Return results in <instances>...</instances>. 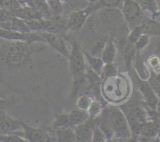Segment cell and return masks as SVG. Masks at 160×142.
Returning a JSON list of instances; mask_svg holds the SVG:
<instances>
[{"instance_id":"6da1fadb","label":"cell","mask_w":160,"mask_h":142,"mask_svg":"<svg viewBox=\"0 0 160 142\" xmlns=\"http://www.w3.org/2000/svg\"><path fill=\"white\" fill-rule=\"evenodd\" d=\"M131 91V83L123 74L117 73L102 80L100 94L107 102L113 105L123 104L128 99Z\"/></svg>"},{"instance_id":"7a4b0ae2","label":"cell","mask_w":160,"mask_h":142,"mask_svg":"<svg viewBox=\"0 0 160 142\" xmlns=\"http://www.w3.org/2000/svg\"><path fill=\"white\" fill-rule=\"evenodd\" d=\"M32 54L30 45L21 41H8L2 45V62L9 66H17L26 62Z\"/></svg>"},{"instance_id":"3957f363","label":"cell","mask_w":160,"mask_h":142,"mask_svg":"<svg viewBox=\"0 0 160 142\" xmlns=\"http://www.w3.org/2000/svg\"><path fill=\"white\" fill-rule=\"evenodd\" d=\"M128 120L132 137L139 135L141 125L148 121L147 110L137 99L130 100L123 103L120 108Z\"/></svg>"},{"instance_id":"277c9868","label":"cell","mask_w":160,"mask_h":142,"mask_svg":"<svg viewBox=\"0 0 160 142\" xmlns=\"http://www.w3.org/2000/svg\"><path fill=\"white\" fill-rule=\"evenodd\" d=\"M106 117L117 138H130L132 137L126 116L120 108L110 107L102 112Z\"/></svg>"},{"instance_id":"5b68a950","label":"cell","mask_w":160,"mask_h":142,"mask_svg":"<svg viewBox=\"0 0 160 142\" xmlns=\"http://www.w3.org/2000/svg\"><path fill=\"white\" fill-rule=\"evenodd\" d=\"M65 39H67L71 45V50L69 52V56L67 57L70 73L73 75V77L82 76L85 73L86 69L85 58L82 49L79 46L74 37L67 36Z\"/></svg>"},{"instance_id":"8992f818","label":"cell","mask_w":160,"mask_h":142,"mask_svg":"<svg viewBox=\"0 0 160 142\" xmlns=\"http://www.w3.org/2000/svg\"><path fill=\"white\" fill-rule=\"evenodd\" d=\"M122 14L124 20L129 26L130 29L141 24L144 19V11L134 0H124L122 6Z\"/></svg>"},{"instance_id":"52a82bcc","label":"cell","mask_w":160,"mask_h":142,"mask_svg":"<svg viewBox=\"0 0 160 142\" xmlns=\"http://www.w3.org/2000/svg\"><path fill=\"white\" fill-rule=\"evenodd\" d=\"M97 10L98 9L92 1L89 2V4L87 7L71 12L69 18L67 20V30L79 31L85 24L88 17Z\"/></svg>"},{"instance_id":"ba28073f","label":"cell","mask_w":160,"mask_h":142,"mask_svg":"<svg viewBox=\"0 0 160 142\" xmlns=\"http://www.w3.org/2000/svg\"><path fill=\"white\" fill-rule=\"evenodd\" d=\"M0 37L7 41H21V42H26L30 45L34 42H45V39L40 34L34 31H31L28 33H20L0 28Z\"/></svg>"},{"instance_id":"9c48e42d","label":"cell","mask_w":160,"mask_h":142,"mask_svg":"<svg viewBox=\"0 0 160 142\" xmlns=\"http://www.w3.org/2000/svg\"><path fill=\"white\" fill-rule=\"evenodd\" d=\"M23 135L28 142H53V139L47 131L40 128L34 127L20 121Z\"/></svg>"},{"instance_id":"30bf717a","label":"cell","mask_w":160,"mask_h":142,"mask_svg":"<svg viewBox=\"0 0 160 142\" xmlns=\"http://www.w3.org/2000/svg\"><path fill=\"white\" fill-rule=\"evenodd\" d=\"M98 124V119H88L84 123L73 127L76 141L92 142L93 130Z\"/></svg>"},{"instance_id":"8fae6325","label":"cell","mask_w":160,"mask_h":142,"mask_svg":"<svg viewBox=\"0 0 160 142\" xmlns=\"http://www.w3.org/2000/svg\"><path fill=\"white\" fill-rule=\"evenodd\" d=\"M40 34L44 39L45 42L48 43L52 48H54L56 51L63 56L67 59L69 56L70 51L68 50L66 44L65 38L63 35L60 34H53V33L48 32H37Z\"/></svg>"},{"instance_id":"7c38bea8","label":"cell","mask_w":160,"mask_h":142,"mask_svg":"<svg viewBox=\"0 0 160 142\" xmlns=\"http://www.w3.org/2000/svg\"><path fill=\"white\" fill-rule=\"evenodd\" d=\"M138 90L143 96L144 101L150 109L159 112V95L152 90L147 81H141L138 83Z\"/></svg>"},{"instance_id":"4fadbf2b","label":"cell","mask_w":160,"mask_h":142,"mask_svg":"<svg viewBox=\"0 0 160 142\" xmlns=\"http://www.w3.org/2000/svg\"><path fill=\"white\" fill-rule=\"evenodd\" d=\"M20 129H22L20 121L9 116L6 110L0 112V134H15Z\"/></svg>"},{"instance_id":"5bb4252c","label":"cell","mask_w":160,"mask_h":142,"mask_svg":"<svg viewBox=\"0 0 160 142\" xmlns=\"http://www.w3.org/2000/svg\"><path fill=\"white\" fill-rule=\"evenodd\" d=\"M136 54H137V51H136L134 44L125 38L122 45V55H123L125 66L128 71L131 70V65L135 59Z\"/></svg>"},{"instance_id":"9a60e30c","label":"cell","mask_w":160,"mask_h":142,"mask_svg":"<svg viewBox=\"0 0 160 142\" xmlns=\"http://www.w3.org/2000/svg\"><path fill=\"white\" fill-rule=\"evenodd\" d=\"M12 13L14 17L23 20H31L42 18V14L38 9L30 6H21Z\"/></svg>"},{"instance_id":"2e32d148","label":"cell","mask_w":160,"mask_h":142,"mask_svg":"<svg viewBox=\"0 0 160 142\" xmlns=\"http://www.w3.org/2000/svg\"><path fill=\"white\" fill-rule=\"evenodd\" d=\"M117 53V48L116 45L115 38L113 36H109L107 43L102 53L101 59L105 63L113 62Z\"/></svg>"},{"instance_id":"e0dca14e","label":"cell","mask_w":160,"mask_h":142,"mask_svg":"<svg viewBox=\"0 0 160 142\" xmlns=\"http://www.w3.org/2000/svg\"><path fill=\"white\" fill-rule=\"evenodd\" d=\"M159 130V123L154 121H146L141 125L139 135L147 137H156Z\"/></svg>"},{"instance_id":"ac0fdd59","label":"cell","mask_w":160,"mask_h":142,"mask_svg":"<svg viewBox=\"0 0 160 142\" xmlns=\"http://www.w3.org/2000/svg\"><path fill=\"white\" fill-rule=\"evenodd\" d=\"M83 53H84V58L88 62L89 67L95 72L96 74H98L100 76V74L102 73V70L103 68L105 62H103L102 59L100 57H96V56H93L89 53V51H86V50L82 49Z\"/></svg>"},{"instance_id":"d6986e66","label":"cell","mask_w":160,"mask_h":142,"mask_svg":"<svg viewBox=\"0 0 160 142\" xmlns=\"http://www.w3.org/2000/svg\"><path fill=\"white\" fill-rule=\"evenodd\" d=\"M68 115L72 128L84 123V122H85L86 120L89 119L87 112L81 110L79 109H73V110L70 111V112H68Z\"/></svg>"},{"instance_id":"ffe728a7","label":"cell","mask_w":160,"mask_h":142,"mask_svg":"<svg viewBox=\"0 0 160 142\" xmlns=\"http://www.w3.org/2000/svg\"><path fill=\"white\" fill-rule=\"evenodd\" d=\"M63 7V11H70L71 12L80 10L87 7L89 4L88 0H59Z\"/></svg>"},{"instance_id":"44dd1931","label":"cell","mask_w":160,"mask_h":142,"mask_svg":"<svg viewBox=\"0 0 160 142\" xmlns=\"http://www.w3.org/2000/svg\"><path fill=\"white\" fill-rule=\"evenodd\" d=\"M55 130L58 142H71L76 140L73 128L58 127L55 128Z\"/></svg>"},{"instance_id":"7402d4cb","label":"cell","mask_w":160,"mask_h":142,"mask_svg":"<svg viewBox=\"0 0 160 142\" xmlns=\"http://www.w3.org/2000/svg\"><path fill=\"white\" fill-rule=\"evenodd\" d=\"M141 23L144 27V34H148L149 36L159 35V23L155 20V19L144 17Z\"/></svg>"},{"instance_id":"603a6c76","label":"cell","mask_w":160,"mask_h":142,"mask_svg":"<svg viewBox=\"0 0 160 142\" xmlns=\"http://www.w3.org/2000/svg\"><path fill=\"white\" fill-rule=\"evenodd\" d=\"M136 2L143 11H148L154 17H159V3L156 0H138Z\"/></svg>"},{"instance_id":"cb8c5ba5","label":"cell","mask_w":160,"mask_h":142,"mask_svg":"<svg viewBox=\"0 0 160 142\" xmlns=\"http://www.w3.org/2000/svg\"><path fill=\"white\" fill-rule=\"evenodd\" d=\"M103 112V106L101 101L92 100L87 110L89 119H98Z\"/></svg>"},{"instance_id":"d4e9b609","label":"cell","mask_w":160,"mask_h":142,"mask_svg":"<svg viewBox=\"0 0 160 142\" xmlns=\"http://www.w3.org/2000/svg\"><path fill=\"white\" fill-rule=\"evenodd\" d=\"M98 10L103 7H112L122 9L124 0H93Z\"/></svg>"},{"instance_id":"484cf974","label":"cell","mask_w":160,"mask_h":142,"mask_svg":"<svg viewBox=\"0 0 160 142\" xmlns=\"http://www.w3.org/2000/svg\"><path fill=\"white\" fill-rule=\"evenodd\" d=\"M52 126L54 127V129L58 127L72 128L70 122V119H69L68 112H62V113H59L56 115Z\"/></svg>"},{"instance_id":"4316f807","label":"cell","mask_w":160,"mask_h":142,"mask_svg":"<svg viewBox=\"0 0 160 142\" xmlns=\"http://www.w3.org/2000/svg\"><path fill=\"white\" fill-rule=\"evenodd\" d=\"M109 37H100L98 38L95 44L93 45L92 48L90 50V54L93 56H96V57L101 58L102 53L103 49H104L105 46H106V43Z\"/></svg>"},{"instance_id":"83f0119b","label":"cell","mask_w":160,"mask_h":142,"mask_svg":"<svg viewBox=\"0 0 160 142\" xmlns=\"http://www.w3.org/2000/svg\"><path fill=\"white\" fill-rule=\"evenodd\" d=\"M118 73V68L117 65L115 62H109V63H105L103 66V68L102 70V73L100 74L101 79L109 77V76H114Z\"/></svg>"},{"instance_id":"f1b7e54d","label":"cell","mask_w":160,"mask_h":142,"mask_svg":"<svg viewBox=\"0 0 160 142\" xmlns=\"http://www.w3.org/2000/svg\"><path fill=\"white\" fill-rule=\"evenodd\" d=\"M92 101V98L91 95H87V94H83V95H79L77 99V107L81 110L86 111L87 112L89 105Z\"/></svg>"},{"instance_id":"f546056e","label":"cell","mask_w":160,"mask_h":142,"mask_svg":"<svg viewBox=\"0 0 160 142\" xmlns=\"http://www.w3.org/2000/svg\"><path fill=\"white\" fill-rule=\"evenodd\" d=\"M21 7L18 0H0V9L12 12Z\"/></svg>"},{"instance_id":"4dcf8cb0","label":"cell","mask_w":160,"mask_h":142,"mask_svg":"<svg viewBox=\"0 0 160 142\" xmlns=\"http://www.w3.org/2000/svg\"><path fill=\"white\" fill-rule=\"evenodd\" d=\"M149 72H150V76H149V79L148 80L147 82L148 83L150 87L152 88V90L154 91L158 95H159V88H160L159 73H156V72H154L150 68H149Z\"/></svg>"},{"instance_id":"1f68e13d","label":"cell","mask_w":160,"mask_h":142,"mask_svg":"<svg viewBox=\"0 0 160 142\" xmlns=\"http://www.w3.org/2000/svg\"><path fill=\"white\" fill-rule=\"evenodd\" d=\"M143 34H144V27L143 25L141 23V24L138 25V26L131 29V31H130L129 34H128L127 39L129 40L131 42H132V43L134 44L136 42V41L139 38V37Z\"/></svg>"},{"instance_id":"d6a6232c","label":"cell","mask_w":160,"mask_h":142,"mask_svg":"<svg viewBox=\"0 0 160 142\" xmlns=\"http://www.w3.org/2000/svg\"><path fill=\"white\" fill-rule=\"evenodd\" d=\"M50 10L56 15H61L63 12V7L59 0H45Z\"/></svg>"},{"instance_id":"836d02e7","label":"cell","mask_w":160,"mask_h":142,"mask_svg":"<svg viewBox=\"0 0 160 142\" xmlns=\"http://www.w3.org/2000/svg\"><path fill=\"white\" fill-rule=\"evenodd\" d=\"M149 42L150 36L148 35V34H142V35L139 37V38L136 41L135 43H134V46H135L137 53H139L142 50H143L144 48L149 44Z\"/></svg>"},{"instance_id":"e575fe53","label":"cell","mask_w":160,"mask_h":142,"mask_svg":"<svg viewBox=\"0 0 160 142\" xmlns=\"http://www.w3.org/2000/svg\"><path fill=\"white\" fill-rule=\"evenodd\" d=\"M0 142H28L15 134H0Z\"/></svg>"},{"instance_id":"d590c367","label":"cell","mask_w":160,"mask_h":142,"mask_svg":"<svg viewBox=\"0 0 160 142\" xmlns=\"http://www.w3.org/2000/svg\"><path fill=\"white\" fill-rule=\"evenodd\" d=\"M92 142H108L105 134L98 126H95L93 130Z\"/></svg>"},{"instance_id":"8d00e7d4","label":"cell","mask_w":160,"mask_h":142,"mask_svg":"<svg viewBox=\"0 0 160 142\" xmlns=\"http://www.w3.org/2000/svg\"><path fill=\"white\" fill-rule=\"evenodd\" d=\"M148 66H149V68L151 70H152L153 71L156 72V73H159V59L158 56H153L152 57H150V59H148Z\"/></svg>"},{"instance_id":"74e56055","label":"cell","mask_w":160,"mask_h":142,"mask_svg":"<svg viewBox=\"0 0 160 142\" xmlns=\"http://www.w3.org/2000/svg\"><path fill=\"white\" fill-rule=\"evenodd\" d=\"M9 107H10V102L0 97V112L2 110H6Z\"/></svg>"},{"instance_id":"f35d334b","label":"cell","mask_w":160,"mask_h":142,"mask_svg":"<svg viewBox=\"0 0 160 142\" xmlns=\"http://www.w3.org/2000/svg\"><path fill=\"white\" fill-rule=\"evenodd\" d=\"M138 142H158V140L156 139V137H147L140 135L138 138Z\"/></svg>"},{"instance_id":"ab89813d","label":"cell","mask_w":160,"mask_h":142,"mask_svg":"<svg viewBox=\"0 0 160 142\" xmlns=\"http://www.w3.org/2000/svg\"><path fill=\"white\" fill-rule=\"evenodd\" d=\"M71 142H78V141H76V140H75V141H71Z\"/></svg>"}]
</instances>
